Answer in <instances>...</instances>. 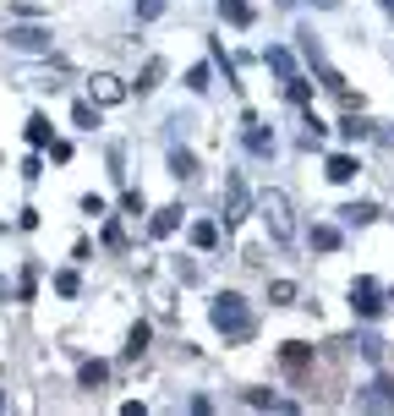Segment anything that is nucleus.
Listing matches in <instances>:
<instances>
[{
  "label": "nucleus",
  "mask_w": 394,
  "mask_h": 416,
  "mask_svg": "<svg viewBox=\"0 0 394 416\" xmlns=\"http://www.w3.org/2000/svg\"><path fill=\"white\" fill-rule=\"evenodd\" d=\"M367 400H373V405H394V383H389V378L373 383V395H367Z\"/></svg>",
  "instance_id": "13"
},
{
  "label": "nucleus",
  "mask_w": 394,
  "mask_h": 416,
  "mask_svg": "<svg viewBox=\"0 0 394 416\" xmlns=\"http://www.w3.org/2000/svg\"><path fill=\"white\" fill-rule=\"evenodd\" d=\"M181 225V208H165V214H159V219H153V230H159V236H170V230Z\"/></svg>",
  "instance_id": "10"
},
{
  "label": "nucleus",
  "mask_w": 394,
  "mask_h": 416,
  "mask_svg": "<svg viewBox=\"0 0 394 416\" xmlns=\"http://www.w3.org/2000/svg\"><path fill=\"white\" fill-rule=\"evenodd\" d=\"M373 214H378L373 203H351V208H340V219H345V225H367Z\"/></svg>",
  "instance_id": "4"
},
{
  "label": "nucleus",
  "mask_w": 394,
  "mask_h": 416,
  "mask_svg": "<svg viewBox=\"0 0 394 416\" xmlns=\"http://www.w3.org/2000/svg\"><path fill=\"white\" fill-rule=\"evenodd\" d=\"M312 247H323V252H334V247H340V230H329V225H318V230H312Z\"/></svg>",
  "instance_id": "7"
},
{
  "label": "nucleus",
  "mask_w": 394,
  "mask_h": 416,
  "mask_svg": "<svg viewBox=\"0 0 394 416\" xmlns=\"http://www.w3.org/2000/svg\"><path fill=\"white\" fill-rule=\"evenodd\" d=\"M351 307L361 312V318H378V312H383V301H378V285H373V279H356V285H351Z\"/></svg>",
  "instance_id": "3"
},
{
  "label": "nucleus",
  "mask_w": 394,
  "mask_h": 416,
  "mask_svg": "<svg viewBox=\"0 0 394 416\" xmlns=\"http://www.w3.org/2000/svg\"><path fill=\"white\" fill-rule=\"evenodd\" d=\"M291 99H296V104H307V99H312V88L301 83V77H291Z\"/></svg>",
  "instance_id": "18"
},
{
  "label": "nucleus",
  "mask_w": 394,
  "mask_h": 416,
  "mask_svg": "<svg viewBox=\"0 0 394 416\" xmlns=\"http://www.w3.org/2000/svg\"><path fill=\"white\" fill-rule=\"evenodd\" d=\"M99 99L115 104V99H121V83H115V77H99Z\"/></svg>",
  "instance_id": "14"
},
{
  "label": "nucleus",
  "mask_w": 394,
  "mask_h": 416,
  "mask_svg": "<svg viewBox=\"0 0 394 416\" xmlns=\"http://www.w3.org/2000/svg\"><path fill=\"white\" fill-rule=\"evenodd\" d=\"M219 11H225L230 22H241V28L252 22V6H247V0H219Z\"/></svg>",
  "instance_id": "5"
},
{
  "label": "nucleus",
  "mask_w": 394,
  "mask_h": 416,
  "mask_svg": "<svg viewBox=\"0 0 394 416\" xmlns=\"http://www.w3.org/2000/svg\"><path fill=\"white\" fill-rule=\"evenodd\" d=\"M340 132H345V137H367V132H373V126L361 121V115H345V121H340Z\"/></svg>",
  "instance_id": "8"
},
{
  "label": "nucleus",
  "mask_w": 394,
  "mask_h": 416,
  "mask_svg": "<svg viewBox=\"0 0 394 416\" xmlns=\"http://www.w3.org/2000/svg\"><path fill=\"white\" fill-rule=\"evenodd\" d=\"M351 175H356V159L334 154V159H329V181H351Z\"/></svg>",
  "instance_id": "6"
},
{
  "label": "nucleus",
  "mask_w": 394,
  "mask_h": 416,
  "mask_svg": "<svg viewBox=\"0 0 394 416\" xmlns=\"http://www.w3.org/2000/svg\"><path fill=\"white\" fill-rule=\"evenodd\" d=\"M263 219H269L274 241H291V236H296V219H291V197H285V192H269V197H263Z\"/></svg>",
  "instance_id": "1"
},
{
  "label": "nucleus",
  "mask_w": 394,
  "mask_h": 416,
  "mask_svg": "<svg viewBox=\"0 0 394 416\" xmlns=\"http://www.w3.org/2000/svg\"><path fill=\"white\" fill-rule=\"evenodd\" d=\"M269 296H274V301H279V307H285V301H296V285H291V279H279V285H274Z\"/></svg>",
  "instance_id": "15"
},
{
  "label": "nucleus",
  "mask_w": 394,
  "mask_h": 416,
  "mask_svg": "<svg viewBox=\"0 0 394 416\" xmlns=\"http://www.w3.org/2000/svg\"><path fill=\"white\" fill-rule=\"evenodd\" d=\"M28 143H50V121H44V115L28 121Z\"/></svg>",
  "instance_id": "9"
},
{
  "label": "nucleus",
  "mask_w": 394,
  "mask_h": 416,
  "mask_svg": "<svg viewBox=\"0 0 394 416\" xmlns=\"http://www.w3.org/2000/svg\"><path fill=\"white\" fill-rule=\"evenodd\" d=\"M214 323L225 334H247L252 318H247V307H241V296H219V301H214Z\"/></svg>",
  "instance_id": "2"
},
{
  "label": "nucleus",
  "mask_w": 394,
  "mask_h": 416,
  "mask_svg": "<svg viewBox=\"0 0 394 416\" xmlns=\"http://www.w3.org/2000/svg\"><path fill=\"white\" fill-rule=\"evenodd\" d=\"M11 39H17L22 50H44V33H39V28H22V33H11Z\"/></svg>",
  "instance_id": "12"
},
{
  "label": "nucleus",
  "mask_w": 394,
  "mask_h": 416,
  "mask_svg": "<svg viewBox=\"0 0 394 416\" xmlns=\"http://www.w3.org/2000/svg\"><path fill=\"white\" fill-rule=\"evenodd\" d=\"M192 241H197V247H214V241H219V230L203 219V225H192Z\"/></svg>",
  "instance_id": "11"
},
{
  "label": "nucleus",
  "mask_w": 394,
  "mask_h": 416,
  "mask_svg": "<svg viewBox=\"0 0 394 416\" xmlns=\"http://www.w3.org/2000/svg\"><path fill=\"white\" fill-rule=\"evenodd\" d=\"M143 345H148V329H143V323H137V329H132V345H126V356H137V351H143Z\"/></svg>",
  "instance_id": "16"
},
{
  "label": "nucleus",
  "mask_w": 394,
  "mask_h": 416,
  "mask_svg": "<svg viewBox=\"0 0 394 416\" xmlns=\"http://www.w3.org/2000/svg\"><path fill=\"white\" fill-rule=\"evenodd\" d=\"M159 71H165V66H159V61H148V71H143V83H137V88H143V93H148V88L159 83Z\"/></svg>",
  "instance_id": "17"
}]
</instances>
